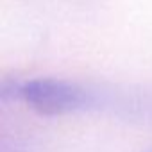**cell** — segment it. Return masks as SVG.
Here are the masks:
<instances>
[{
  "mask_svg": "<svg viewBox=\"0 0 152 152\" xmlns=\"http://www.w3.org/2000/svg\"><path fill=\"white\" fill-rule=\"evenodd\" d=\"M20 99L34 111L47 116L77 111L90 102L86 90L61 79H32L20 83Z\"/></svg>",
  "mask_w": 152,
  "mask_h": 152,
  "instance_id": "6da1fadb",
  "label": "cell"
}]
</instances>
